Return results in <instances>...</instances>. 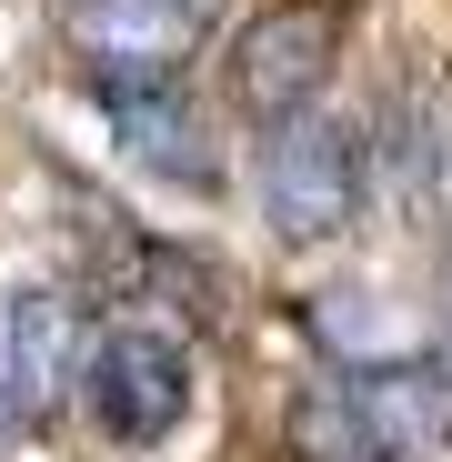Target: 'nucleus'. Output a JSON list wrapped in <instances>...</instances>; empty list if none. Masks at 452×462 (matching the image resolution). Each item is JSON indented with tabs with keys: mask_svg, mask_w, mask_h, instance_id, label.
Listing matches in <instances>:
<instances>
[{
	"mask_svg": "<svg viewBox=\"0 0 452 462\" xmlns=\"http://www.w3.org/2000/svg\"><path fill=\"white\" fill-rule=\"evenodd\" d=\"M412 191H432L452 211V81L412 111Z\"/></svg>",
	"mask_w": 452,
	"mask_h": 462,
	"instance_id": "9",
	"label": "nucleus"
},
{
	"mask_svg": "<svg viewBox=\"0 0 452 462\" xmlns=\"http://www.w3.org/2000/svg\"><path fill=\"white\" fill-rule=\"evenodd\" d=\"M342 31H352V0H262L232 41V111L252 121H281L301 101H322L332 60H342Z\"/></svg>",
	"mask_w": 452,
	"mask_h": 462,
	"instance_id": "3",
	"label": "nucleus"
},
{
	"mask_svg": "<svg viewBox=\"0 0 452 462\" xmlns=\"http://www.w3.org/2000/svg\"><path fill=\"white\" fill-rule=\"evenodd\" d=\"M281 452H291V462H392L383 432H372V412H362V393H352V372H342V382H301V393H291Z\"/></svg>",
	"mask_w": 452,
	"mask_h": 462,
	"instance_id": "8",
	"label": "nucleus"
},
{
	"mask_svg": "<svg viewBox=\"0 0 452 462\" xmlns=\"http://www.w3.org/2000/svg\"><path fill=\"white\" fill-rule=\"evenodd\" d=\"M70 382H81V412L121 452H161L191 412V352L171 332H91Z\"/></svg>",
	"mask_w": 452,
	"mask_h": 462,
	"instance_id": "2",
	"label": "nucleus"
},
{
	"mask_svg": "<svg viewBox=\"0 0 452 462\" xmlns=\"http://www.w3.org/2000/svg\"><path fill=\"white\" fill-rule=\"evenodd\" d=\"M362 191H372V141L352 111H322L301 101L272 121L262 141V211L281 221V242H342L362 221Z\"/></svg>",
	"mask_w": 452,
	"mask_h": 462,
	"instance_id": "1",
	"label": "nucleus"
},
{
	"mask_svg": "<svg viewBox=\"0 0 452 462\" xmlns=\"http://www.w3.org/2000/svg\"><path fill=\"white\" fill-rule=\"evenodd\" d=\"M81 322H70L60 291H21L11 322H0V382H11V412H41L70 372H81Z\"/></svg>",
	"mask_w": 452,
	"mask_h": 462,
	"instance_id": "6",
	"label": "nucleus"
},
{
	"mask_svg": "<svg viewBox=\"0 0 452 462\" xmlns=\"http://www.w3.org/2000/svg\"><path fill=\"white\" fill-rule=\"evenodd\" d=\"M352 393H362V412H372V432H383L392 462L452 442V382H432V372H412V362H362Z\"/></svg>",
	"mask_w": 452,
	"mask_h": 462,
	"instance_id": "7",
	"label": "nucleus"
},
{
	"mask_svg": "<svg viewBox=\"0 0 452 462\" xmlns=\"http://www.w3.org/2000/svg\"><path fill=\"white\" fill-rule=\"evenodd\" d=\"M211 31V0H60V41L81 81H141V70H181Z\"/></svg>",
	"mask_w": 452,
	"mask_h": 462,
	"instance_id": "4",
	"label": "nucleus"
},
{
	"mask_svg": "<svg viewBox=\"0 0 452 462\" xmlns=\"http://www.w3.org/2000/svg\"><path fill=\"white\" fill-rule=\"evenodd\" d=\"M91 101H101V121H111V141L131 151L141 171H161V181H221V162H211V141H201V111H191V91H181V70H141V81H91Z\"/></svg>",
	"mask_w": 452,
	"mask_h": 462,
	"instance_id": "5",
	"label": "nucleus"
},
{
	"mask_svg": "<svg viewBox=\"0 0 452 462\" xmlns=\"http://www.w3.org/2000/svg\"><path fill=\"white\" fill-rule=\"evenodd\" d=\"M0 432H11V382H0Z\"/></svg>",
	"mask_w": 452,
	"mask_h": 462,
	"instance_id": "10",
	"label": "nucleus"
}]
</instances>
